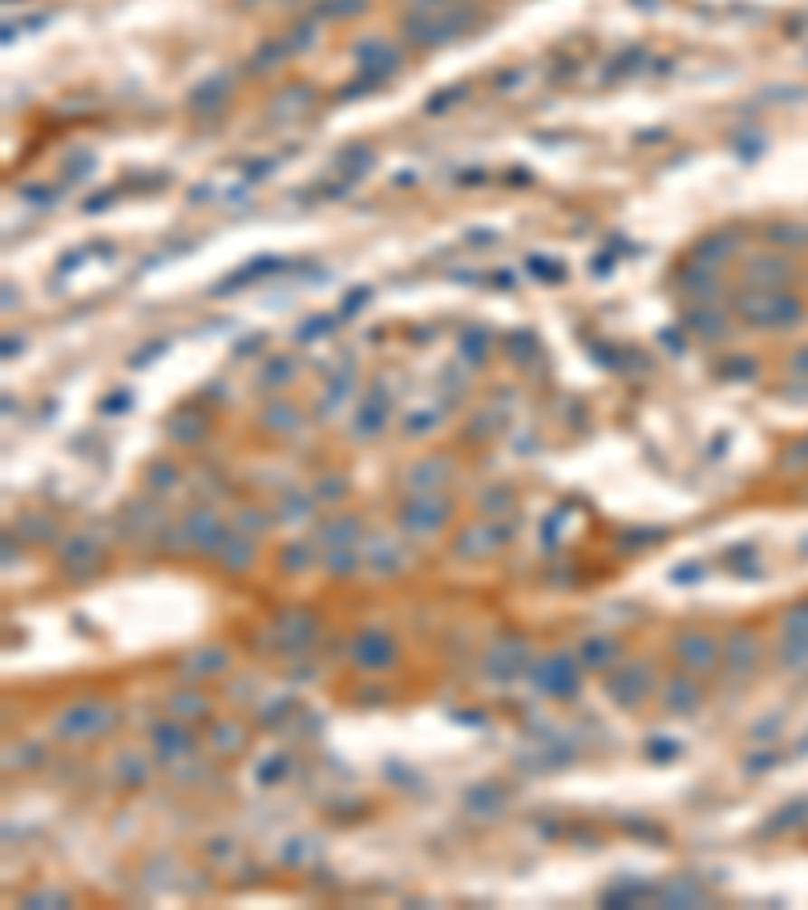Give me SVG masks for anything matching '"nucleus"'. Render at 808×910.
Here are the masks:
<instances>
[{
    "instance_id": "7c9ffc66",
    "label": "nucleus",
    "mask_w": 808,
    "mask_h": 910,
    "mask_svg": "<svg viewBox=\"0 0 808 910\" xmlns=\"http://www.w3.org/2000/svg\"><path fill=\"white\" fill-rule=\"evenodd\" d=\"M129 510V514H134V518H121V526H126V531L129 534H142V531H154V526H158V514H154V510L150 506H138V502H134V506H126Z\"/></svg>"
},
{
    "instance_id": "ea45409f",
    "label": "nucleus",
    "mask_w": 808,
    "mask_h": 910,
    "mask_svg": "<svg viewBox=\"0 0 808 910\" xmlns=\"http://www.w3.org/2000/svg\"><path fill=\"white\" fill-rule=\"evenodd\" d=\"M336 493H344V482L328 478V482H324V490H319V498H336Z\"/></svg>"
},
{
    "instance_id": "4be33fe9",
    "label": "nucleus",
    "mask_w": 808,
    "mask_h": 910,
    "mask_svg": "<svg viewBox=\"0 0 808 910\" xmlns=\"http://www.w3.org/2000/svg\"><path fill=\"white\" fill-rule=\"evenodd\" d=\"M659 903L663 906H695V903H703V895H699V886H695V878H671L663 890H659Z\"/></svg>"
},
{
    "instance_id": "c85d7f7f",
    "label": "nucleus",
    "mask_w": 808,
    "mask_h": 910,
    "mask_svg": "<svg viewBox=\"0 0 808 910\" xmlns=\"http://www.w3.org/2000/svg\"><path fill=\"white\" fill-rule=\"evenodd\" d=\"M146 485H150V490H158V493H166V490L178 485V470L166 465V462H154L150 470H146Z\"/></svg>"
},
{
    "instance_id": "1a4fd4ad",
    "label": "nucleus",
    "mask_w": 808,
    "mask_h": 910,
    "mask_svg": "<svg viewBox=\"0 0 808 910\" xmlns=\"http://www.w3.org/2000/svg\"><path fill=\"white\" fill-rule=\"evenodd\" d=\"M675 660L688 667V672L703 675L719 664V644L708 631H683V636H675Z\"/></svg>"
},
{
    "instance_id": "f03ea898",
    "label": "nucleus",
    "mask_w": 808,
    "mask_h": 910,
    "mask_svg": "<svg viewBox=\"0 0 808 910\" xmlns=\"http://www.w3.org/2000/svg\"><path fill=\"white\" fill-rule=\"evenodd\" d=\"M529 684H534L542 696H554V700H570L578 696V660L570 652H550L542 656L537 664L526 667Z\"/></svg>"
},
{
    "instance_id": "473e14b6",
    "label": "nucleus",
    "mask_w": 808,
    "mask_h": 910,
    "mask_svg": "<svg viewBox=\"0 0 808 910\" xmlns=\"http://www.w3.org/2000/svg\"><path fill=\"white\" fill-rule=\"evenodd\" d=\"M288 752H280V757H267L263 765H259V781L263 785H275V781H283V773H288Z\"/></svg>"
},
{
    "instance_id": "0eeeda50",
    "label": "nucleus",
    "mask_w": 808,
    "mask_h": 910,
    "mask_svg": "<svg viewBox=\"0 0 808 910\" xmlns=\"http://www.w3.org/2000/svg\"><path fill=\"white\" fill-rule=\"evenodd\" d=\"M182 526H186V539L198 554H219V546L227 542V534H231L211 506H195L186 518H182Z\"/></svg>"
},
{
    "instance_id": "7ed1b4c3",
    "label": "nucleus",
    "mask_w": 808,
    "mask_h": 910,
    "mask_svg": "<svg viewBox=\"0 0 808 910\" xmlns=\"http://www.w3.org/2000/svg\"><path fill=\"white\" fill-rule=\"evenodd\" d=\"M453 514V502L437 498V493H408V502L401 506V531L413 534V539H424V534H437L441 526L449 522Z\"/></svg>"
},
{
    "instance_id": "c756f323",
    "label": "nucleus",
    "mask_w": 808,
    "mask_h": 910,
    "mask_svg": "<svg viewBox=\"0 0 808 910\" xmlns=\"http://www.w3.org/2000/svg\"><path fill=\"white\" fill-rule=\"evenodd\" d=\"M211 744L219 752H234L242 744V724H214L211 728Z\"/></svg>"
},
{
    "instance_id": "412c9836",
    "label": "nucleus",
    "mask_w": 808,
    "mask_h": 910,
    "mask_svg": "<svg viewBox=\"0 0 808 910\" xmlns=\"http://www.w3.org/2000/svg\"><path fill=\"white\" fill-rule=\"evenodd\" d=\"M166 708H170V716H182V721H198V716H206L211 713V700L203 696V692H174V696L166 700Z\"/></svg>"
},
{
    "instance_id": "a878e982",
    "label": "nucleus",
    "mask_w": 808,
    "mask_h": 910,
    "mask_svg": "<svg viewBox=\"0 0 808 910\" xmlns=\"http://www.w3.org/2000/svg\"><path fill=\"white\" fill-rule=\"evenodd\" d=\"M118 777L126 785H142V781H150V765H146V757H138V752H121L118 757Z\"/></svg>"
},
{
    "instance_id": "2eb2a0df",
    "label": "nucleus",
    "mask_w": 808,
    "mask_h": 910,
    "mask_svg": "<svg viewBox=\"0 0 808 910\" xmlns=\"http://www.w3.org/2000/svg\"><path fill=\"white\" fill-rule=\"evenodd\" d=\"M465 813H473V818H493V813H501V805H506V793H501V785L493 781H477L465 789L461 797Z\"/></svg>"
},
{
    "instance_id": "39448f33",
    "label": "nucleus",
    "mask_w": 808,
    "mask_h": 910,
    "mask_svg": "<svg viewBox=\"0 0 808 910\" xmlns=\"http://www.w3.org/2000/svg\"><path fill=\"white\" fill-rule=\"evenodd\" d=\"M603 688L619 708H639L642 700L651 696V688H655V680H651V664L639 660V664L619 667V672H611L603 680Z\"/></svg>"
},
{
    "instance_id": "4468645a",
    "label": "nucleus",
    "mask_w": 808,
    "mask_h": 910,
    "mask_svg": "<svg viewBox=\"0 0 808 910\" xmlns=\"http://www.w3.org/2000/svg\"><path fill=\"white\" fill-rule=\"evenodd\" d=\"M408 554L404 546L388 542V539H372L368 551H364V567L372 570V575H396V570H404Z\"/></svg>"
},
{
    "instance_id": "e433bc0d",
    "label": "nucleus",
    "mask_w": 808,
    "mask_h": 910,
    "mask_svg": "<svg viewBox=\"0 0 808 910\" xmlns=\"http://www.w3.org/2000/svg\"><path fill=\"white\" fill-rule=\"evenodd\" d=\"M308 854H311V846L303 842V838H291V842L283 846V862H303Z\"/></svg>"
},
{
    "instance_id": "9d476101",
    "label": "nucleus",
    "mask_w": 808,
    "mask_h": 910,
    "mask_svg": "<svg viewBox=\"0 0 808 910\" xmlns=\"http://www.w3.org/2000/svg\"><path fill=\"white\" fill-rule=\"evenodd\" d=\"M57 562H61V570H65V575L85 579V575H93V570L101 567V546L93 542L90 534H73V539L61 542Z\"/></svg>"
},
{
    "instance_id": "4c0bfd02",
    "label": "nucleus",
    "mask_w": 808,
    "mask_h": 910,
    "mask_svg": "<svg viewBox=\"0 0 808 910\" xmlns=\"http://www.w3.org/2000/svg\"><path fill=\"white\" fill-rule=\"evenodd\" d=\"M647 744H651V757H655V761H659V757H663V761H671L675 752H680V749H675V741H667V736H663V741H659V736H651Z\"/></svg>"
},
{
    "instance_id": "2f4dec72",
    "label": "nucleus",
    "mask_w": 808,
    "mask_h": 910,
    "mask_svg": "<svg viewBox=\"0 0 808 910\" xmlns=\"http://www.w3.org/2000/svg\"><path fill=\"white\" fill-rule=\"evenodd\" d=\"M21 534H24V539H33V542H49L57 531H53V522H49V518L29 514V518H21Z\"/></svg>"
},
{
    "instance_id": "b1692460",
    "label": "nucleus",
    "mask_w": 808,
    "mask_h": 910,
    "mask_svg": "<svg viewBox=\"0 0 808 910\" xmlns=\"http://www.w3.org/2000/svg\"><path fill=\"white\" fill-rule=\"evenodd\" d=\"M356 534H360V522H356V518H328V522L319 526V539L328 546H352Z\"/></svg>"
},
{
    "instance_id": "c9c22d12",
    "label": "nucleus",
    "mask_w": 808,
    "mask_h": 910,
    "mask_svg": "<svg viewBox=\"0 0 808 910\" xmlns=\"http://www.w3.org/2000/svg\"><path fill=\"white\" fill-rule=\"evenodd\" d=\"M784 631H793V636H808V607H796V611H788Z\"/></svg>"
},
{
    "instance_id": "a211bd4d",
    "label": "nucleus",
    "mask_w": 808,
    "mask_h": 910,
    "mask_svg": "<svg viewBox=\"0 0 808 910\" xmlns=\"http://www.w3.org/2000/svg\"><path fill=\"white\" fill-rule=\"evenodd\" d=\"M449 478V462H421L404 474V490L408 493H437V485Z\"/></svg>"
},
{
    "instance_id": "9b49d317",
    "label": "nucleus",
    "mask_w": 808,
    "mask_h": 910,
    "mask_svg": "<svg viewBox=\"0 0 808 910\" xmlns=\"http://www.w3.org/2000/svg\"><path fill=\"white\" fill-rule=\"evenodd\" d=\"M659 700H663V713H671V716H691L695 708H699V684H695V672H688V667H683L680 675L663 680V692H659Z\"/></svg>"
},
{
    "instance_id": "ddd939ff",
    "label": "nucleus",
    "mask_w": 808,
    "mask_h": 910,
    "mask_svg": "<svg viewBox=\"0 0 808 910\" xmlns=\"http://www.w3.org/2000/svg\"><path fill=\"white\" fill-rule=\"evenodd\" d=\"M150 749L158 761H178V757H190V733L178 724V716L170 721L154 724L150 728Z\"/></svg>"
},
{
    "instance_id": "72a5a7b5",
    "label": "nucleus",
    "mask_w": 808,
    "mask_h": 910,
    "mask_svg": "<svg viewBox=\"0 0 808 910\" xmlns=\"http://www.w3.org/2000/svg\"><path fill=\"white\" fill-rule=\"evenodd\" d=\"M21 906H69V895H61V890H33V895L21 898Z\"/></svg>"
},
{
    "instance_id": "bb28decb",
    "label": "nucleus",
    "mask_w": 808,
    "mask_h": 910,
    "mask_svg": "<svg viewBox=\"0 0 808 910\" xmlns=\"http://www.w3.org/2000/svg\"><path fill=\"white\" fill-rule=\"evenodd\" d=\"M501 510H514V493L501 490V485H493V490L481 493V514L485 518H501Z\"/></svg>"
},
{
    "instance_id": "dca6fc26",
    "label": "nucleus",
    "mask_w": 808,
    "mask_h": 910,
    "mask_svg": "<svg viewBox=\"0 0 808 910\" xmlns=\"http://www.w3.org/2000/svg\"><path fill=\"white\" fill-rule=\"evenodd\" d=\"M219 567L223 570H231V575H239V570H247L251 562H255V546H251V534H227V542L219 546Z\"/></svg>"
},
{
    "instance_id": "f257e3e1",
    "label": "nucleus",
    "mask_w": 808,
    "mask_h": 910,
    "mask_svg": "<svg viewBox=\"0 0 808 910\" xmlns=\"http://www.w3.org/2000/svg\"><path fill=\"white\" fill-rule=\"evenodd\" d=\"M118 724V708L106 704V700H85V704H69L65 713L53 716V736L69 744L93 741V736L109 733Z\"/></svg>"
},
{
    "instance_id": "6ab92c4d",
    "label": "nucleus",
    "mask_w": 808,
    "mask_h": 910,
    "mask_svg": "<svg viewBox=\"0 0 808 910\" xmlns=\"http://www.w3.org/2000/svg\"><path fill=\"white\" fill-rule=\"evenodd\" d=\"M614 660H619V644H614L611 636H586L578 644V664H586V667H611Z\"/></svg>"
},
{
    "instance_id": "393cba45",
    "label": "nucleus",
    "mask_w": 808,
    "mask_h": 910,
    "mask_svg": "<svg viewBox=\"0 0 808 910\" xmlns=\"http://www.w3.org/2000/svg\"><path fill=\"white\" fill-rule=\"evenodd\" d=\"M311 562H316V551H311L308 542H291L280 551V567L288 570V575H299V570H308Z\"/></svg>"
},
{
    "instance_id": "423d86ee",
    "label": "nucleus",
    "mask_w": 808,
    "mask_h": 910,
    "mask_svg": "<svg viewBox=\"0 0 808 910\" xmlns=\"http://www.w3.org/2000/svg\"><path fill=\"white\" fill-rule=\"evenodd\" d=\"M347 656H352V664L364 667V672H385V667L396 664V644H393V636H385V631L364 627L360 636H352Z\"/></svg>"
},
{
    "instance_id": "6e6552de",
    "label": "nucleus",
    "mask_w": 808,
    "mask_h": 910,
    "mask_svg": "<svg viewBox=\"0 0 808 910\" xmlns=\"http://www.w3.org/2000/svg\"><path fill=\"white\" fill-rule=\"evenodd\" d=\"M271 631H275V644H280L283 652H308L319 636V619L311 611H283Z\"/></svg>"
},
{
    "instance_id": "58836bf2",
    "label": "nucleus",
    "mask_w": 808,
    "mask_h": 910,
    "mask_svg": "<svg viewBox=\"0 0 808 910\" xmlns=\"http://www.w3.org/2000/svg\"><path fill=\"white\" fill-rule=\"evenodd\" d=\"M33 761H41V749L33 744V749H24L21 757H5V765H33Z\"/></svg>"
},
{
    "instance_id": "f3484780",
    "label": "nucleus",
    "mask_w": 808,
    "mask_h": 910,
    "mask_svg": "<svg viewBox=\"0 0 808 910\" xmlns=\"http://www.w3.org/2000/svg\"><path fill=\"white\" fill-rule=\"evenodd\" d=\"M223 667H227V652L223 647H195L182 660V675L186 680H206V675H219Z\"/></svg>"
},
{
    "instance_id": "f8f14e48",
    "label": "nucleus",
    "mask_w": 808,
    "mask_h": 910,
    "mask_svg": "<svg viewBox=\"0 0 808 910\" xmlns=\"http://www.w3.org/2000/svg\"><path fill=\"white\" fill-rule=\"evenodd\" d=\"M509 539V531H501L498 522H477V526H469V531H461L457 534V542H453V551L461 554V559H481V554H493L501 542Z\"/></svg>"
},
{
    "instance_id": "cd10ccee",
    "label": "nucleus",
    "mask_w": 808,
    "mask_h": 910,
    "mask_svg": "<svg viewBox=\"0 0 808 910\" xmlns=\"http://www.w3.org/2000/svg\"><path fill=\"white\" fill-rule=\"evenodd\" d=\"M311 514V498L308 493H288L280 502V522H303Z\"/></svg>"
},
{
    "instance_id": "aec40b11",
    "label": "nucleus",
    "mask_w": 808,
    "mask_h": 910,
    "mask_svg": "<svg viewBox=\"0 0 808 910\" xmlns=\"http://www.w3.org/2000/svg\"><path fill=\"white\" fill-rule=\"evenodd\" d=\"M724 656H727V667H732V672H748V667L756 664V656H760L756 636H752V631H732V636H727Z\"/></svg>"
},
{
    "instance_id": "f704fd0d",
    "label": "nucleus",
    "mask_w": 808,
    "mask_h": 910,
    "mask_svg": "<svg viewBox=\"0 0 808 910\" xmlns=\"http://www.w3.org/2000/svg\"><path fill=\"white\" fill-rule=\"evenodd\" d=\"M239 531L255 539V534H263V531H267V518L259 514V510H239Z\"/></svg>"
},
{
    "instance_id": "5701e85b",
    "label": "nucleus",
    "mask_w": 808,
    "mask_h": 910,
    "mask_svg": "<svg viewBox=\"0 0 808 910\" xmlns=\"http://www.w3.org/2000/svg\"><path fill=\"white\" fill-rule=\"evenodd\" d=\"M360 562H364V554L356 551V546H328V551H324L328 575L347 579V575H356V570H360Z\"/></svg>"
},
{
    "instance_id": "a19ab883",
    "label": "nucleus",
    "mask_w": 808,
    "mask_h": 910,
    "mask_svg": "<svg viewBox=\"0 0 808 910\" xmlns=\"http://www.w3.org/2000/svg\"><path fill=\"white\" fill-rule=\"evenodd\" d=\"M699 575H703V570L695 567V562H688V567H680V570H675L671 579H699Z\"/></svg>"
},
{
    "instance_id": "20e7f679",
    "label": "nucleus",
    "mask_w": 808,
    "mask_h": 910,
    "mask_svg": "<svg viewBox=\"0 0 808 910\" xmlns=\"http://www.w3.org/2000/svg\"><path fill=\"white\" fill-rule=\"evenodd\" d=\"M526 667H529V644L521 636L498 639V644L485 652V660H481L485 680H493V684H514Z\"/></svg>"
}]
</instances>
